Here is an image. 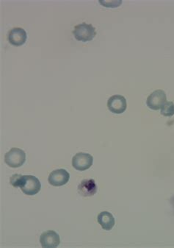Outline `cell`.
<instances>
[{
	"label": "cell",
	"instance_id": "6da1fadb",
	"mask_svg": "<svg viewBox=\"0 0 174 248\" xmlns=\"http://www.w3.org/2000/svg\"><path fill=\"white\" fill-rule=\"evenodd\" d=\"M19 188L25 195L32 196L40 192L42 184L40 181L33 175H22Z\"/></svg>",
	"mask_w": 174,
	"mask_h": 248
},
{
	"label": "cell",
	"instance_id": "7a4b0ae2",
	"mask_svg": "<svg viewBox=\"0 0 174 248\" xmlns=\"http://www.w3.org/2000/svg\"><path fill=\"white\" fill-rule=\"evenodd\" d=\"M73 34L76 40L83 42H89L93 40L96 36V28L90 24L83 22L74 27Z\"/></svg>",
	"mask_w": 174,
	"mask_h": 248
},
{
	"label": "cell",
	"instance_id": "3957f363",
	"mask_svg": "<svg viewBox=\"0 0 174 248\" xmlns=\"http://www.w3.org/2000/svg\"><path fill=\"white\" fill-rule=\"evenodd\" d=\"M26 161V154L22 149L13 147L5 154V162L12 168L22 167Z\"/></svg>",
	"mask_w": 174,
	"mask_h": 248
},
{
	"label": "cell",
	"instance_id": "277c9868",
	"mask_svg": "<svg viewBox=\"0 0 174 248\" xmlns=\"http://www.w3.org/2000/svg\"><path fill=\"white\" fill-rule=\"evenodd\" d=\"M93 164V157L86 153H78L72 158V166L78 171L88 170Z\"/></svg>",
	"mask_w": 174,
	"mask_h": 248
},
{
	"label": "cell",
	"instance_id": "5b68a950",
	"mask_svg": "<svg viewBox=\"0 0 174 248\" xmlns=\"http://www.w3.org/2000/svg\"><path fill=\"white\" fill-rule=\"evenodd\" d=\"M167 102L166 93L162 90L153 92L147 98L146 104L149 108L157 110L161 109Z\"/></svg>",
	"mask_w": 174,
	"mask_h": 248
},
{
	"label": "cell",
	"instance_id": "8992f818",
	"mask_svg": "<svg viewBox=\"0 0 174 248\" xmlns=\"http://www.w3.org/2000/svg\"><path fill=\"white\" fill-rule=\"evenodd\" d=\"M107 107L112 113L121 114L127 109V100L122 95H113L107 101Z\"/></svg>",
	"mask_w": 174,
	"mask_h": 248
},
{
	"label": "cell",
	"instance_id": "52a82bcc",
	"mask_svg": "<svg viewBox=\"0 0 174 248\" xmlns=\"http://www.w3.org/2000/svg\"><path fill=\"white\" fill-rule=\"evenodd\" d=\"M70 179V174L64 169L54 170L49 174L48 181L54 186H61L66 185Z\"/></svg>",
	"mask_w": 174,
	"mask_h": 248
},
{
	"label": "cell",
	"instance_id": "ba28073f",
	"mask_svg": "<svg viewBox=\"0 0 174 248\" xmlns=\"http://www.w3.org/2000/svg\"><path fill=\"white\" fill-rule=\"evenodd\" d=\"M40 242L43 248H56L60 245V236L54 231H47L41 235Z\"/></svg>",
	"mask_w": 174,
	"mask_h": 248
},
{
	"label": "cell",
	"instance_id": "9c48e42d",
	"mask_svg": "<svg viewBox=\"0 0 174 248\" xmlns=\"http://www.w3.org/2000/svg\"><path fill=\"white\" fill-rule=\"evenodd\" d=\"M28 35L22 28H14L8 33V41L11 45L21 46L26 42Z\"/></svg>",
	"mask_w": 174,
	"mask_h": 248
},
{
	"label": "cell",
	"instance_id": "30bf717a",
	"mask_svg": "<svg viewBox=\"0 0 174 248\" xmlns=\"http://www.w3.org/2000/svg\"><path fill=\"white\" fill-rule=\"evenodd\" d=\"M78 193L83 197L93 196L97 192V186L93 179H85L78 186Z\"/></svg>",
	"mask_w": 174,
	"mask_h": 248
},
{
	"label": "cell",
	"instance_id": "8fae6325",
	"mask_svg": "<svg viewBox=\"0 0 174 248\" xmlns=\"http://www.w3.org/2000/svg\"><path fill=\"white\" fill-rule=\"evenodd\" d=\"M99 224L105 231H110L115 225V218L113 215L108 212H102L98 215L97 217Z\"/></svg>",
	"mask_w": 174,
	"mask_h": 248
},
{
	"label": "cell",
	"instance_id": "7c38bea8",
	"mask_svg": "<svg viewBox=\"0 0 174 248\" xmlns=\"http://www.w3.org/2000/svg\"><path fill=\"white\" fill-rule=\"evenodd\" d=\"M161 114L165 117H172L174 115V103L166 102L161 108Z\"/></svg>",
	"mask_w": 174,
	"mask_h": 248
},
{
	"label": "cell",
	"instance_id": "4fadbf2b",
	"mask_svg": "<svg viewBox=\"0 0 174 248\" xmlns=\"http://www.w3.org/2000/svg\"><path fill=\"white\" fill-rule=\"evenodd\" d=\"M100 2L102 5L107 7V8H117L122 3V1L118 0V1H110V2L109 1H104L103 2L102 0H100Z\"/></svg>",
	"mask_w": 174,
	"mask_h": 248
}]
</instances>
